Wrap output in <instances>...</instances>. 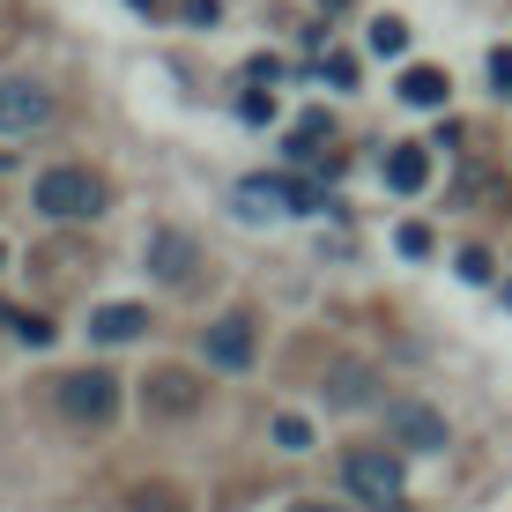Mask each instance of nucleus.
Returning <instances> with one entry per match:
<instances>
[{
	"label": "nucleus",
	"instance_id": "obj_1",
	"mask_svg": "<svg viewBox=\"0 0 512 512\" xmlns=\"http://www.w3.org/2000/svg\"><path fill=\"white\" fill-rule=\"evenodd\" d=\"M30 201H38V216H52V223H90V216H104V179L82 171V164H52L45 179L30 186Z\"/></svg>",
	"mask_w": 512,
	"mask_h": 512
},
{
	"label": "nucleus",
	"instance_id": "obj_2",
	"mask_svg": "<svg viewBox=\"0 0 512 512\" xmlns=\"http://www.w3.org/2000/svg\"><path fill=\"white\" fill-rule=\"evenodd\" d=\"M342 483H349V498L372 505V512H394L409 498V468H401V453H386V446H357L342 461Z\"/></svg>",
	"mask_w": 512,
	"mask_h": 512
},
{
	"label": "nucleus",
	"instance_id": "obj_3",
	"mask_svg": "<svg viewBox=\"0 0 512 512\" xmlns=\"http://www.w3.org/2000/svg\"><path fill=\"white\" fill-rule=\"evenodd\" d=\"M327 208V193L320 186H305V179H245L238 186V216H320Z\"/></svg>",
	"mask_w": 512,
	"mask_h": 512
},
{
	"label": "nucleus",
	"instance_id": "obj_4",
	"mask_svg": "<svg viewBox=\"0 0 512 512\" xmlns=\"http://www.w3.org/2000/svg\"><path fill=\"white\" fill-rule=\"evenodd\" d=\"M60 409L75 423H112L119 416V379L112 372H67L60 379Z\"/></svg>",
	"mask_w": 512,
	"mask_h": 512
},
{
	"label": "nucleus",
	"instance_id": "obj_5",
	"mask_svg": "<svg viewBox=\"0 0 512 512\" xmlns=\"http://www.w3.org/2000/svg\"><path fill=\"white\" fill-rule=\"evenodd\" d=\"M386 431H394V446H409V453H446V416L438 409H423V401H386Z\"/></svg>",
	"mask_w": 512,
	"mask_h": 512
},
{
	"label": "nucleus",
	"instance_id": "obj_6",
	"mask_svg": "<svg viewBox=\"0 0 512 512\" xmlns=\"http://www.w3.org/2000/svg\"><path fill=\"white\" fill-rule=\"evenodd\" d=\"M52 119V90L30 75H8L0 82V134H38Z\"/></svg>",
	"mask_w": 512,
	"mask_h": 512
},
{
	"label": "nucleus",
	"instance_id": "obj_7",
	"mask_svg": "<svg viewBox=\"0 0 512 512\" xmlns=\"http://www.w3.org/2000/svg\"><path fill=\"white\" fill-rule=\"evenodd\" d=\"M253 349H260V334H253L245 312H223V320L208 327V364H216V372H245V364H253Z\"/></svg>",
	"mask_w": 512,
	"mask_h": 512
},
{
	"label": "nucleus",
	"instance_id": "obj_8",
	"mask_svg": "<svg viewBox=\"0 0 512 512\" xmlns=\"http://www.w3.org/2000/svg\"><path fill=\"white\" fill-rule=\"evenodd\" d=\"M379 171H386L394 193H423V186H431V149H423V141H394Z\"/></svg>",
	"mask_w": 512,
	"mask_h": 512
},
{
	"label": "nucleus",
	"instance_id": "obj_9",
	"mask_svg": "<svg viewBox=\"0 0 512 512\" xmlns=\"http://www.w3.org/2000/svg\"><path fill=\"white\" fill-rule=\"evenodd\" d=\"M141 260H149L164 282H186V275H193V238H186V231H149Z\"/></svg>",
	"mask_w": 512,
	"mask_h": 512
},
{
	"label": "nucleus",
	"instance_id": "obj_10",
	"mask_svg": "<svg viewBox=\"0 0 512 512\" xmlns=\"http://www.w3.org/2000/svg\"><path fill=\"white\" fill-rule=\"evenodd\" d=\"M141 327H149V312H141V305H97V312H90V334H97V342H134Z\"/></svg>",
	"mask_w": 512,
	"mask_h": 512
},
{
	"label": "nucleus",
	"instance_id": "obj_11",
	"mask_svg": "<svg viewBox=\"0 0 512 512\" xmlns=\"http://www.w3.org/2000/svg\"><path fill=\"white\" fill-rule=\"evenodd\" d=\"M446 67H409V75H401V104H416V112H438V104H446Z\"/></svg>",
	"mask_w": 512,
	"mask_h": 512
},
{
	"label": "nucleus",
	"instance_id": "obj_12",
	"mask_svg": "<svg viewBox=\"0 0 512 512\" xmlns=\"http://www.w3.org/2000/svg\"><path fill=\"white\" fill-rule=\"evenodd\" d=\"M149 401H156L164 416H186L193 401H201V386H193V372H156V379H149Z\"/></svg>",
	"mask_w": 512,
	"mask_h": 512
},
{
	"label": "nucleus",
	"instance_id": "obj_13",
	"mask_svg": "<svg viewBox=\"0 0 512 512\" xmlns=\"http://www.w3.org/2000/svg\"><path fill=\"white\" fill-rule=\"evenodd\" d=\"M364 45H372L379 60H401V52H409V23H401V15H379V23L364 30Z\"/></svg>",
	"mask_w": 512,
	"mask_h": 512
},
{
	"label": "nucleus",
	"instance_id": "obj_14",
	"mask_svg": "<svg viewBox=\"0 0 512 512\" xmlns=\"http://www.w3.org/2000/svg\"><path fill=\"white\" fill-rule=\"evenodd\" d=\"M0 327H8L15 342H30V349H52V334H60L52 320H38V312H0Z\"/></svg>",
	"mask_w": 512,
	"mask_h": 512
},
{
	"label": "nucleus",
	"instance_id": "obj_15",
	"mask_svg": "<svg viewBox=\"0 0 512 512\" xmlns=\"http://www.w3.org/2000/svg\"><path fill=\"white\" fill-rule=\"evenodd\" d=\"M372 401V379H364V364H342L334 372V409H364Z\"/></svg>",
	"mask_w": 512,
	"mask_h": 512
},
{
	"label": "nucleus",
	"instance_id": "obj_16",
	"mask_svg": "<svg viewBox=\"0 0 512 512\" xmlns=\"http://www.w3.org/2000/svg\"><path fill=\"white\" fill-rule=\"evenodd\" d=\"M275 446L282 453H312V423L305 416H275Z\"/></svg>",
	"mask_w": 512,
	"mask_h": 512
},
{
	"label": "nucleus",
	"instance_id": "obj_17",
	"mask_svg": "<svg viewBox=\"0 0 512 512\" xmlns=\"http://www.w3.org/2000/svg\"><path fill=\"white\" fill-rule=\"evenodd\" d=\"M394 245H401L409 260H423V253H431V231H423V223H401V231H394Z\"/></svg>",
	"mask_w": 512,
	"mask_h": 512
},
{
	"label": "nucleus",
	"instance_id": "obj_18",
	"mask_svg": "<svg viewBox=\"0 0 512 512\" xmlns=\"http://www.w3.org/2000/svg\"><path fill=\"white\" fill-rule=\"evenodd\" d=\"M327 82H334V90H349V82H357V60H349V52H327Z\"/></svg>",
	"mask_w": 512,
	"mask_h": 512
},
{
	"label": "nucleus",
	"instance_id": "obj_19",
	"mask_svg": "<svg viewBox=\"0 0 512 512\" xmlns=\"http://www.w3.org/2000/svg\"><path fill=\"white\" fill-rule=\"evenodd\" d=\"M268 112H275V97H260V90H245V97H238V119H253V127H260Z\"/></svg>",
	"mask_w": 512,
	"mask_h": 512
},
{
	"label": "nucleus",
	"instance_id": "obj_20",
	"mask_svg": "<svg viewBox=\"0 0 512 512\" xmlns=\"http://www.w3.org/2000/svg\"><path fill=\"white\" fill-rule=\"evenodd\" d=\"M490 82H498V90L512 97V45H498V52H490Z\"/></svg>",
	"mask_w": 512,
	"mask_h": 512
},
{
	"label": "nucleus",
	"instance_id": "obj_21",
	"mask_svg": "<svg viewBox=\"0 0 512 512\" xmlns=\"http://www.w3.org/2000/svg\"><path fill=\"white\" fill-rule=\"evenodd\" d=\"M461 275L468 282H490V253H483V245H468V253H461Z\"/></svg>",
	"mask_w": 512,
	"mask_h": 512
},
{
	"label": "nucleus",
	"instance_id": "obj_22",
	"mask_svg": "<svg viewBox=\"0 0 512 512\" xmlns=\"http://www.w3.org/2000/svg\"><path fill=\"white\" fill-rule=\"evenodd\" d=\"M290 512H342V505H320V498H297Z\"/></svg>",
	"mask_w": 512,
	"mask_h": 512
},
{
	"label": "nucleus",
	"instance_id": "obj_23",
	"mask_svg": "<svg viewBox=\"0 0 512 512\" xmlns=\"http://www.w3.org/2000/svg\"><path fill=\"white\" fill-rule=\"evenodd\" d=\"M134 8H156V0H134Z\"/></svg>",
	"mask_w": 512,
	"mask_h": 512
}]
</instances>
